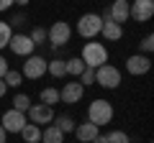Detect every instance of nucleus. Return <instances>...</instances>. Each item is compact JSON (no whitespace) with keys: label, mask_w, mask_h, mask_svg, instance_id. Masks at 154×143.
Segmentation results:
<instances>
[{"label":"nucleus","mask_w":154,"mask_h":143,"mask_svg":"<svg viewBox=\"0 0 154 143\" xmlns=\"http://www.w3.org/2000/svg\"><path fill=\"white\" fill-rule=\"evenodd\" d=\"M80 59L85 61V66H88V69H98V66L108 64V49H105L103 44H98V41H88V44L82 46Z\"/></svg>","instance_id":"obj_1"},{"label":"nucleus","mask_w":154,"mask_h":143,"mask_svg":"<svg viewBox=\"0 0 154 143\" xmlns=\"http://www.w3.org/2000/svg\"><path fill=\"white\" fill-rule=\"evenodd\" d=\"M110 120H113V105H110L108 100H93L90 107H88V123L103 128V125H108Z\"/></svg>","instance_id":"obj_2"},{"label":"nucleus","mask_w":154,"mask_h":143,"mask_svg":"<svg viewBox=\"0 0 154 143\" xmlns=\"http://www.w3.org/2000/svg\"><path fill=\"white\" fill-rule=\"evenodd\" d=\"M95 84H100L105 89H116L121 84V72H118V66H113V64L98 66L95 69Z\"/></svg>","instance_id":"obj_3"},{"label":"nucleus","mask_w":154,"mask_h":143,"mask_svg":"<svg viewBox=\"0 0 154 143\" xmlns=\"http://www.w3.org/2000/svg\"><path fill=\"white\" fill-rule=\"evenodd\" d=\"M103 28V18L98 13H85L80 21H77V33L82 36V39H95Z\"/></svg>","instance_id":"obj_4"},{"label":"nucleus","mask_w":154,"mask_h":143,"mask_svg":"<svg viewBox=\"0 0 154 143\" xmlns=\"http://www.w3.org/2000/svg\"><path fill=\"white\" fill-rule=\"evenodd\" d=\"M69 39H72V26H69V23H64V21H57L51 28H46V41H49L54 49L64 46Z\"/></svg>","instance_id":"obj_5"},{"label":"nucleus","mask_w":154,"mask_h":143,"mask_svg":"<svg viewBox=\"0 0 154 143\" xmlns=\"http://www.w3.org/2000/svg\"><path fill=\"white\" fill-rule=\"evenodd\" d=\"M154 16V0H134L128 3V18H134L136 23H146Z\"/></svg>","instance_id":"obj_6"},{"label":"nucleus","mask_w":154,"mask_h":143,"mask_svg":"<svg viewBox=\"0 0 154 143\" xmlns=\"http://www.w3.org/2000/svg\"><path fill=\"white\" fill-rule=\"evenodd\" d=\"M26 118H28V123H33V125L41 128V125H49V123L54 120V110H51L49 105L38 102V105H31V107H28Z\"/></svg>","instance_id":"obj_7"},{"label":"nucleus","mask_w":154,"mask_h":143,"mask_svg":"<svg viewBox=\"0 0 154 143\" xmlns=\"http://www.w3.org/2000/svg\"><path fill=\"white\" fill-rule=\"evenodd\" d=\"M26 79H41L46 74V59L44 56H26V61H23V72H21Z\"/></svg>","instance_id":"obj_8"},{"label":"nucleus","mask_w":154,"mask_h":143,"mask_svg":"<svg viewBox=\"0 0 154 143\" xmlns=\"http://www.w3.org/2000/svg\"><path fill=\"white\" fill-rule=\"evenodd\" d=\"M26 123H28L26 112H18V110H13V107H11V110H8L5 115H3L0 125H3V130H5V133H21Z\"/></svg>","instance_id":"obj_9"},{"label":"nucleus","mask_w":154,"mask_h":143,"mask_svg":"<svg viewBox=\"0 0 154 143\" xmlns=\"http://www.w3.org/2000/svg\"><path fill=\"white\" fill-rule=\"evenodd\" d=\"M11 51L16 56H31L33 54V49H36V44H33L31 39H28L26 33H16V36H11Z\"/></svg>","instance_id":"obj_10"},{"label":"nucleus","mask_w":154,"mask_h":143,"mask_svg":"<svg viewBox=\"0 0 154 143\" xmlns=\"http://www.w3.org/2000/svg\"><path fill=\"white\" fill-rule=\"evenodd\" d=\"M82 95H85V87L77 82V79H75V82H67L64 87L59 89V100L64 105H77L80 100H82Z\"/></svg>","instance_id":"obj_11"},{"label":"nucleus","mask_w":154,"mask_h":143,"mask_svg":"<svg viewBox=\"0 0 154 143\" xmlns=\"http://www.w3.org/2000/svg\"><path fill=\"white\" fill-rule=\"evenodd\" d=\"M126 69L134 77H141V74H146V72L152 69V59H149L146 54H134V56L126 59Z\"/></svg>","instance_id":"obj_12"},{"label":"nucleus","mask_w":154,"mask_h":143,"mask_svg":"<svg viewBox=\"0 0 154 143\" xmlns=\"http://www.w3.org/2000/svg\"><path fill=\"white\" fill-rule=\"evenodd\" d=\"M72 133L77 136V141H82V143H90V141H95V138L100 136L98 125H93V123H80V125H75Z\"/></svg>","instance_id":"obj_13"},{"label":"nucleus","mask_w":154,"mask_h":143,"mask_svg":"<svg viewBox=\"0 0 154 143\" xmlns=\"http://www.w3.org/2000/svg\"><path fill=\"white\" fill-rule=\"evenodd\" d=\"M108 16H110V21H116L118 26H123V23L128 21V0H116L113 5H110Z\"/></svg>","instance_id":"obj_14"},{"label":"nucleus","mask_w":154,"mask_h":143,"mask_svg":"<svg viewBox=\"0 0 154 143\" xmlns=\"http://www.w3.org/2000/svg\"><path fill=\"white\" fill-rule=\"evenodd\" d=\"M100 33H103V39H108V41H121L123 26H118V23L110 21V18H103V28H100Z\"/></svg>","instance_id":"obj_15"},{"label":"nucleus","mask_w":154,"mask_h":143,"mask_svg":"<svg viewBox=\"0 0 154 143\" xmlns=\"http://www.w3.org/2000/svg\"><path fill=\"white\" fill-rule=\"evenodd\" d=\"M41 143H64V133H62L54 123H49V125L41 130Z\"/></svg>","instance_id":"obj_16"},{"label":"nucleus","mask_w":154,"mask_h":143,"mask_svg":"<svg viewBox=\"0 0 154 143\" xmlns=\"http://www.w3.org/2000/svg\"><path fill=\"white\" fill-rule=\"evenodd\" d=\"M21 138H23V143H41V128L33 125V123H26L21 130Z\"/></svg>","instance_id":"obj_17"},{"label":"nucleus","mask_w":154,"mask_h":143,"mask_svg":"<svg viewBox=\"0 0 154 143\" xmlns=\"http://www.w3.org/2000/svg\"><path fill=\"white\" fill-rule=\"evenodd\" d=\"M46 72H49L51 77H64L67 74V64H64V59H54V61H46Z\"/></svg>","instance_id":"obj_18"},{"label":"nucleus","mask_w":154,"mask_h":143,"mask_svg":"<svg viewBox=\"0 0 154 143\" xmlns=\"http://www.w3.org/2000/svg\"><path fill=\"white\" fill-rule=\"evenodd\" d=\"M64 64H67V74H72L75 79L80 77L85 69H88V66H85V61H82V59H77V56H75V59H67Z\"/></svg>","instance_id":"obj_19"},{"label":"nucleus","mask_w":154,"mask_h":143,"mask_svg":"<svg viewBox=\"0 0 154 143\" xmlns=\"http://www.w3.org/2000/svg\"><path fill=\"white\" fill-rule=\"evenodd\" d=\"M41 102L49 105V107H54V105L59 102V89L57 87H44L41 89Z\"/></svg>","instance_id":"obj_20"},{"label":"nucleus","mask_w":154,"mask_h":143,"mask_svg":"<svg viewBox=\"0 0 154 143\" xmlns=\"http://www.w3.org/2000/svg\"><path fill=\"white\" fill-rule=\"evenodd\" d=\"M31 97L28 95H23V92H18L16 97H13V110H18V112H28V107H31Z\"/></svg>","instance_id":"obj_21"},{"label":"nucleus","mask_w":154,"mask_h":143,"mask_svg":"<svg viewBox=\"0 0 154 143\" xmlns=\"http://www.w3.org/2000/svg\"><path fill=\"white\" fill-rule=\"evenodd\" d=\"M3 82H5V87H18V84H23V74L16 69H8L5 77H3Z\"/></svg>","instance_id":"obj_22"},{"label":"nucleus","mask_w":154,"mask_h":143,"mask_svg":"<svg viewBox=\"0 0 154 143\" xmlns=\"http://www.w3.org/2000/svg\"><path fill=\"white\" fill-rule=\"evenodd\" d=\"M11 36H13V28H11V23L0 21V49H5V46L11 44Z\"/></svg>","instance_id":"obj_23"},{"label":"nucleus","mask_w":154,"mask_h":143,"mask_svg":"<svg viewBox=\"0 0 154 143\" xmlns=\"http://www.w3.org/2000/svg\"><path fill=\"white\" fill-rule=\"evenodd\" d=\"M54 125L59 128L62 133H72V130H75V120H72L69 115H59V118H57V123H54Z\"/></svg>","instance_id":"obj_24"},{"label":"nucleus","mask_w":154,"mask_h":143,"mask_svg":"<svg viewBox=\"0 0 154 143\" xmlns=\"http://www.w3.org/2000/svg\"><path fill=\"white\" fill-rule=\"evenodd\" d=\"M28 39H31L33 44H44V41H46V28L36 26V28H33L31 33H28Z\"/></svg>","instance_id":"obj_25"},{"label":"nucleus","mask_w":154,"mask_h":143,"mask_svg":"<svg viewBox=\"0 0 154 143\" xmlns=\"http://www.w3.org/2000/svg\"><path fill=\"white\" fill-rule=\"evenodd\" d=\"M105 138H108V143H131V141H128V136H126L123 130H110Z\"/></svg>","instance_id":"obj_26"},{"label":"nucleus","mask_w":154,"mask_h":143,"mask_svg":"<svg viewBox=\"0 0 154 143\" xmlns=\"http://www.w3.org/2000/svg\"><path fill=\"white\" fill-rule=\"evenodd\" d=\"M80 84H82V87H90V84H95V69H85L82 74H80Z\"/></svg>","instance_id":"obj_27"},{"label":"nucleus","mask_w":154,"mask_h":143,"mask_svg":"<svg viewBox=\"0 0 154 143\" xmlns=\"http://www.w3.org/2000/svg\"><path fill=\"white\" fill-rule=\"evenodd\" d=\"M152 49H154V36H152V33H146V36L141 39V51H144V54H149Z\"/></svg>","instance_id":"obj_28"},{"label":"nucleus","mask_w":154,"mask_h":143,"mask_svg":"<svg viewBox=\"0 0 154 143\" xmlns=\"http://www.w3.org/2000/svg\"><path fill=\"white\" fill-rule=\"evenodd\" d=\"M8 69H11V66H8V59H5V56H0V79L5 77V72H8Z\"/></svg>","instance_id":"obj_29"},{"label":"nucleus","mask_w":154,"mask_h":143,"mask_svg":"<svg viewBox=\"0 0 154 143\" xmlns=\"http://www.w3.org/2000/svg\"><path fill=\"white\" fill-rule=\"evenodd\" d=\"M11 5H16V0H0V13H5Z\"/></svg>","instance_id":"obj_30"},{"label":"nucleus","mask_w":154,"mask_h":143,"mask_svg":"<svg viewBox=\"0 0 154 143\" xmlns=\"http://www.w3.org/2000/svg\"><path fill=\"white\" fill-rule=\"evenodd\" d=\"M13 23H16V26H21V23H26V16H23V13H18V16L13 18Z\"/></svg>","instance_id":"obj_31"},{"label":"nucleus","mask_w":154,"mask_h":143,"mask_svg":"<svg viewBox=\"0 0 154 143\" xmlns=\"http://www.w3.org/2000/svg\"><path fill=\"white\" fill-rule=\"evenodd\" d=\"M90 143H108V138H105V136H98L95 141H90Z\"/></svg>","instance_id":"obj_32"},{"label":"nucleus","mask_w":154,"mask_h":143,"mask_svg":"<svg viewBox=\"0 0 154 143\" xmlns=\"http://www.w3.org/2000/svg\"><path fill=\"white\" fill-rule=\"evenodd\" d=\"M8 92V87H5V82H3V79H0V97H3V95Z\"/></svg>","instance_id":"obj_33"},{"label":"nucleus","mask_w":154,"mask_h":143,"mask_svg":"<svg viewBox=\"0 0 154 143\" xmlns=\"http://www.w3.org/2000/svg\"><path fill=\"white\" fill-rule=\"evenodd\" d=\"M5 138H8V133L3 130V125H0V143H5Z\"/></svg>","instance_id":"obj_34"},{"label":"nucleus","mask_w":154,"mask_h":143,"mask_svg":"<svg viewBox=\"0 0 154 143\" xmlns=\"http://www.w3.org/2000/svg\"><path fill=\"white\" fill-rule=\"evenodd\" d=\"M16 3L18 5H28V0H16Z\"/></svg>","instance_id":"obj_35"}]
</instances>
